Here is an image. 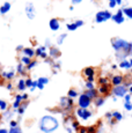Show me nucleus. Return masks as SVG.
<instances>
[{"instance_id": "f257e3e1", "label": "nucleus", "mask_w": 132, "mask_h": 133, "mask_svg": "<svg viewBox=\"0 0 132 133\" xmlns=\"http://www.w3.org/2000/svg\"><path fill=\"white\" fill-rule=\"evenodd\" d=\"M59 127V121L52 115H45L38 122V129L43 133H53Z\"/></svg>"}, {"instance_id": "f03ea898", "label": "nucleus", "mask_w": 132, "mask_h": 133, "mask_svg": "<svg viewBox=\"0 0 132 133\" xmlns=\"http://www.w3.org/2000/svg\"><path fill=\"white\" fill-rule=\"evenodd\" d=\"M130 42L122 38H114L111 39V46L116 52V58L118 60L126 59L129 57V48H130Z\"/></svg>"}, {"instance_id": "7ed1b4c3", "label": "nucleus", "mask_w": 132, "mask_h": 133, "mask_svg": "<svg viewBox=\"0 0 132 133\" xmlns=\"http://www.w3.org/2000/svg\"><path fill=\"white\" fill-rule=\"evenodd\" d=\"M111 93L114 94V96L123 98V97L129 93L128 86H126L125 83H122V85H119V86H114L113 88H111Z\"/></svg>"}, {"instance_id": "20e7f679", "label": "nucleus", "mask_w": 132, "mask_h": 133, "mask_svg": "<svg viewBox=\"0 0 132 133\" xmlns=\"http://www.w3.org/2000/svg\"><path fill=\"white\" fill-rule=\"evenodd\" d=\"M111 16H113V14L109 11H100L95 15V22L96 23H103V22H107L108 20H110Z\"/></svg>"}, {"instance_id": "39448f33", "label": "nucleus", "mask_w": 132, "mask_h": 133, "mask_svg": "<svg viewBox=\"0 0 132 133\" xmlns=\"http://www.w3.org/2000/svg\"><path fill=\"white\" fill-rule=\"evenodd\" d=\"M59 103H60L62 109L65 110V111H71V110L73 109V105H74V101H73L72 98H70V97H67V96L60 97Z\"/></svg>"}, {"instance_id": "423d86ee", "label": "nucleus", "mask_w": 132, "mask_h": 133, "mask_svg": "<svg viewBox=\"0 0 132 133\" xmlns=\"http://www.w3.org/2000/svg\"><path fill=\"white\" fill-rule=\"evenodd\" d=\"M90 104H92V99L88 96H86L83 93L78 96V107H79V108L88 109L90 107Z\"/></svg>"}, {"instance_id": "0eeeda50", "label": "nucleus", "mask_w": 132, "mask_h": 133, "mask_svg": "<svg viewBox=\"0 0 132 133\" xmlns=\"http://www.w3.org/2000/svg\"><path fill=\"white\" fill-rule=\"evenodd\" d=\"M75 115L78 116V118L82 119V121H88V119L93 116V111H90L89 109L78 108L77 110H75Z\"/></svg>"}, {"instance_id": "6e6552de", "label": "nucleus", "mask_w": 132, "mask_h": 133, "mask_svg": "<svg viewBox=\"0 0 132 133\" xmlns=\"http://www.w3.org/2000/svg\"><path fill=\"white\" fill-rule=\"evenodd\" d=\"M24 12H26V15L29 20H34L35 16H36V11H35L32 2H27L26 7H24Z\"/></svg>"}, {"instance_id": "1a4fd4ad", "label": "nucleus", "mask_w": 132, "mask_h": 133, "mask_svg": "<svg viewBox=\"0 0 132 133\" xmlns=\"http://www.w3.org/2000/svg\"><path fill=\"white\" fill-rule=\"evenodd\" d=\"M111 20H113L115 23L117 24H122L124 21H125V17H124V13H123V9H118L116 14H114L111 16Z\"/></svg>"}, {"instance_id": "9d476101", "label": "nucleus", "mask_w": 132, "mask_h": 133, "mask_svg": "<svg viewBox=\"0 0 132 133\" xmlns=\"http://www.w3.org/2000/svg\"><path fill=\"white\" fill-rule=\"evenodd\" d=\"M98 95L101 96H107L111 93V83H107V85H100V87L97 88Z\"/></svg>"}, {"instance_id": "9b49d317", "label": "nucleus", "mask_w": 132, "mask_h": 133, "mask_svg": "<svg viewBox=\"0 0 132 133\" xmlns=\"http://www.w3.org/2000/svg\"><path fill=\"white\" fill-rule=\"evenodd\" d=\"M124 82H125V76L122 75V74H116V75H114L110 80V83L113 86H119Z\"/></svg>"}, {"instance_id": "f8f14e48", "label": "nucleus", "mask_w": 132, "mask_h": 133, "mask_svg": "<svg viewBox=\"0 0 132 133\" xmlns=\"http://www.w3.org/2000/svg\"><path fill=\"white\" fill-rule=\"evenodd\" d=\"M83 94H85L86 96H88L92 101H94V99L96 98V97L98 96V91L96 88H93V89H86L85 91H83Z\"/></svg>"}, {"instance_id": "ddd939ff", "label": "nucleus", "mask_w": 132, "mask_h": 133, "mask_svg": "<svg viewBox=\"0 0 132 133\" xmlns=\"http://www.w3.org/2000/svg\"><path fill=\"white\" fill-rule=\"evenodd\" d=\"M49 27L52 31H57L60 29V21L58 19H51L49 22Z\"/></svg>"}, {"instance_id": "4468645a", "label": "nucleus", "mask_w": 132, "mask_h": 133, "mask_svg": "<svg viewBox=\"0 0 132 133\" xmlns=\"http://www.w3.org/2000/svg\"><path fill=\"white\" fill-rule=\"evenodd\" d=\"M82 74L86 76V78H89V76H95L96 74V70L92 66H88V67H85L82 70Z\"/></svg>"}, {"instance_id": "2eb2a0df", "label": "nucleus", "mask_w": 132, "mask_h": 133, "mask_svg": "<svg viewBox=\"0 0 132 133\" xmlns=\"http://www.w3.org/2000/svg\"><path fill=\"white\" fill-rule=\"evenodd\" d=\"M29 105V101L28 99H24V101H22L21 102V104L19 105V108H17L16 110V112L21 116V115H23L24 112H26V110H27V107Z\"/></svg>"}, {"instance_id": "dca6fc26", "label": "nucleus", "mask_w": 132, "mask_h": 133, "mask_svg": "<svg viewBox=\"0 0 132 133\" xmlns=\"http://www.w3.org/2000/svg\"><path fill=\"white\" fill-rule=\"evenodd\" d=\"M60 56V51L58 50L57 46H50L49 49V57L52 58V59H56Z\"/></svg>"}, {"instance_id": "f3484780", "label": "nucleus", "mask_w": 132, "mask_h": 133, "mask_svg": "<svg viewBox=\"0 0 132 133\" xmlns=\"http://www.w3.org/2000/svg\"><path fill=\"white\" fill-rule=\"evenodd\" d=\"M15 74H16V72L13 71V70H11V71H5V72H1V76L4 79H6V80L11 81V80H13L14 79Z\"/></svg>"}, {"instance_id": "a211bd4d", "label": "nucleus", "mask_w": 132, "mask_h": 133, "mask_svg": "<svg viewBox=\"0 0 132 133\" xmlns=\"http://www.w3.org/2000/svg\"><path fill=\"white\" fill-rule=\"evenodd\" d=\"M22 101H24L22 94H17V95L15 96V99H14V102H13V105H12V107H13V109L17 110V108H19V105L21 104Z\"/></svg>"}, {"instance_id": "6ab92c4d", "label": "nucleus", "mask_w": 132, "mask_h": 133, "mask_svg": "<svg viewBox=\"0 0 132 133\" xmlns=\"http://www.w3.org/2000/svg\"><path fill=\"white\" fill-rule=\"evenodd\" d=\"M104 103H105V97L104 96L98 95L95 99H94V104H95L96 108H101V107H103Z\"/></svg>"}, {"instance_id": "aec40b11", "label": "nucleus", "mask_w": 132, "mask_h": 133, "mask_svg": "<svg viewBox=\"0 0 132 133\" xmlns=\"http://www.w3.org/2000/svg\"><path fill=\"white\" fill-rule=\"evenodd\" d=\"M118 67H119V68H122V70H131L130 61H129V59L119 60V63H118Z\"/></svg>"}, {"instance_id": "412c9836", "label": "nucleus", "mask_w": 132, "mask_h": 133, "mask_svg": "<svg viewBox=\"0 0 132 133\" xmlns=\"http://www.w3.org/2000/svg\"><path fill=\"white\" fill-rule=\"evenodd\" d=\"M15 72H16L17 74H20V75H26L27 74L26 66H24L22 63H19L16 65V70H15Z\"/></svg>"}, {"instance_id": "4be33fe9", "label": "nucleus", "mask_w": 132, "mask_h": 133, "mask_svg": "<svg viewBox=\"0 0 132 133\" xmlns=\"http://www.w3.org/2000/svg\"><path fill=\"white\" fill-rule=\"evenodd\" d=\"M22 53H23V56H27V57L31 58V59L35 57V50L31 48H23Z\"/></svg>"}, {"instance_id": "5701e85b", "label": "nucleus", "mask_w": 132, "mask_h": 133, "mask_svg": "<svg viewBox=\"0 0 132 133\" xmlns=\"http://www.w3.org/2000/svg\"><path fill=\"white\" fill-rule=\"evenodd\" d=\"M11 7H12L11 2H5V4L0 7V14H2V15L7 14V13L11 11Z\"/></svg>"}, {"instance_id": "b1692460", "label": "nucleus", "mask_w": 132, "mask_h": 133, "mask_svg": "<svg viewBox=\"0 0 132 133\" xmlns=\"http://www.w3.org/2000/svg\"><path fill=\"white\" fill-rule=\"evenodd\" d=\"M16 87H17V90L19 91H24L27 89V86H26V80L24 79H19V81H17V85H16Z\"/></svg>"}, {"instance_id": "393cba45", "label": "nucleus", "mask_w": 132, "mask_h": 133, "mask_svg": "<svg viewBox=\"0 0 132 133\" xmlns=\"http://www.w3.org/2000/svg\"><path fill=\"white\" fill-rule=\"evenodd\" d=\"M78 96H79V93H78V90L75 88H71L70 90L67 91V97H70V98L75 99Z\"/></svg>"}, {"instance_id": "a878e982", "label": "nucleus", "mask_w": 132, "mask_h": 133, "mask_svg": "<svg viewBox=\"0 0 132 133\" xmlns=\"http://www.w3.org/2000/svg\"><path fill=\"white\" fill-rule=\"evenodd\" d=\"M111 114H113V118L115 119L116 122H121L122 119L124 118L123 114H121L119 111H111Z\"/></svg>"}, {"instance_id": "bb28decb", "label": "nucleus", "mask_w": 132, "mask_h": 133, "mask_svg": "<svg viewBox=\"0 0 132 133\" xmlns=\"http://www.w3.org/2000/svg\"><path fill=\"white\" fill-rule=\"evenodd\" d=\"M71 125H72V130H73L74 132H78V131H79V129L81 127L80 123L78 122L77 119H73V121H72V124H71Z\"/></svg>"}, {"instance_id": "cd10ccee", "label": "nucleus", "mask_w": 132, "mask_h": 133, "mask_svg": "<svg viewBox=\"0 0 132 133\" xmlns=\"http://www.w3.org/2000/svg\"><path fill=\"white\" fill-rule=\"evenodd\" d=\"M123 13L126 17L132 20V7H125V8H123Z\"/></svg>"}, {"instance_id": "c85d7f7f", "label": "nucleus", "mask_w": 132, "mask_h": 133, "mask_svg": "<svg viewBox=\"0 0 132 133\" xmlns=\"http://www.w3.org/2000/svg\"><path fill=\"white\" fill-rule=\"evenodd\" d=\"M8 109V103H7L5 99L0 98V111H6V110Z\"/></svg>"}, {"instance_id": "c756f323", "label": "nucleus", "mask_w": 132, "mask_h": 133, "mask_svg": "<svg viewBox=\"0 0 132 133\" xmlns=\"http://www.w3.org/2000/svg\"><path fill=\"white\" fill-rule=\"evenodd\" d=\"M67 38V34H62L57 37V45H62L64 43V41Z\"/></svg>"}, {"instance_id": "7c9ffc66", "label": "nucleus", "mask_w": 132, "mask_h": 133, "mask_svg": "<svg viewBox=\"0 0 132 133\" xmlns=\"http://www.w3.org/2000/svg\"><path fill=\"white\" fill-rule=\"evenodd\" d=\"M31 60H32L31 58L27 57V56H22V57H21V60H20V61H21V63L23 64L24 66H27V65H29V64L31 63Z\"/></svg>"}, {"instance_id": "2f4dec72", "label": "nucleus", "mask_w": 132, "mask_h": 133, "mask_svg": "<svg viewBox=\"0 0 132 133\" xmlns=\"http://www.w3.org/2000/svg\"><path fill=\"white\" fill-rule=\"evenodd\" d=\"M43 51H47V46H38L36 49V50H35V57H39L41 56V53L43 52Z\"/></svg>"}, {"instance_id": "473e14b6", "label": "nucleus", "mask_w": 132, "mask_h": 133, "mask_svg": "<svg viewBox=\"0 0 132 133\" xmlns=\"http://www.w3.org/2000/svg\"><path fill=\"white\" fill-rule=\"evenodd\" d=\"M66 28H67V30H70V31H75V30L78 29V25L75 24V22H72V23L66 24Z\"/></svg>"}, {"instance_id": "72a5a7b5", "label": "nucleus", "mask_w": 132, "mask_h": 133, "mask_svg": "<svg viewBox=\"0 0 132 133\" xmlns=\"http://www.w3.org/2000/svg\"><path fill=\"white\" fill-rule=\"evenodd\" d=\"M37 82L42 83V85H48L49 83V78H47V76H39L38 79H37Z\"/></svg>"}, {"instance_id": "f704fd0d", "label": "nucleus", "mask_w": 132, "mask_h": 133, "mask_svg": "<svg viewBox=\"0 0 132 133\" xmlns=\"http://www.w3.org/2000/svg\"><path fill=\"white\" fill-rule=\"evenodd\" d=\"M8 133H23L21 130V127L17 125L16 127H11V129L8 130Z\"/></svg>"}, {"instance_id": "c9c22d12", "label": "nucleus", "mask_w": 132, "mask_h": 133, "mask_svg": "<svg viewBox=\"0 0 132 133\" xmlns=\"http://www.w3.org/2000/svg\"><path fill=\"white\" fill-rule=\"evenodd\" d=\"M36 65H37V60H31V63H30L29 65L26 66V70H27V71L32 70L34 67H36Z\"/></svg>"}, {"instance_id": "e433bc0d", "label": "nucleus", "mask_w": 132, "mask_h": 133, "mask_svg": "<svg viewBox=\"0 0 132 133\" xmlns=\"http://www.w3.org/2000/svg\"><path fill=\"white\" fill-rule=\"evenodd\" d=\"M97 81H98V85H107V83H110V81H109L108 78H102V76H101Z\"/></svg>"}, {"instance_id": "4c0bfd02", "label": "nucleus", "mask_w": 132, "mask_h": 133, "mask_svg": "<svg viewBox=\"0 0 132 133\" xmlns=\"http://www.w3.org/2000/svg\"><path fill=\"white\" fill-rule=\"evenodd\" d=\"M123 98H124V103H130V102H132V95H131L130 93L126 94V95L124 96Z\"/></svg>"}, {"instance_id": "58836bf2", "label": "nucleus", "mask_w": 132, "mask_h": 133, "mask_svg": "<svg viewBox=\"0 0 132 133\" xmlns=\"http://www.w3.org/2000/svg\"><path fill=\"white\" fill-rule=\"evenodd\" d=\"M32 83H34V80H32L31 78H27L26 79V86H27V88H31Z\"/></svg>"}, {"instance_id": "ea45409f", "label": "nucleus", "mask_w": 132, "mask_h": 133, "mask_svg": "<svg viewBox=\"0 0 132 133\" xmlns=\"http://www.w3.org/2000/svg\"><path fill=\"white\" fill-rule=\"evenodd\" d=\"M85 88L86 89H93V88H95V83L94 82H86L85 83Z\"/></svg>"}, {"instance_id": "a19ab883", "label": "nucleus", "mask_w": 132, "mask_h": 133, "mask_svg": "<svg viewBox=\"0 0 132 133\" xmlns=\"http://www.w3.org/2000/svg\"><path fill=\"white\" fill-rule=\"evenodd\" d=\"M87 129H88V133H97L95 125H90V126H87Z\"/></svg>"}, {"instance_id": "79ce46f5", "label": "nucleus", "mask_w": 132, "mask_h": 133, "mask_svg": "<svg viewBox=\"0 0 132 133\" xmlns=\"http://www.w3.org/2000/svg\"><path fill=\"white\" fill-rule=\"evenodd\" d=\"M124 109L126 111H132V102H130V103H124Z\"/></svg>"}, {"instance_id": "37998d69", "label": "nucleus", "mask_w": 132, "mask_h": 133, "mask_svg": "<svg viewBox=\"0 0 132 133\" xmlns=\"http://www.w3.org/2000/svg\"><path fill=\"white\" fill-rule=\"evenodd\" d=\"M116 6H117L116 0H109V7H110V8H115Z\"/></svg>"}, {"instance_id": "c03bdc74", "label": "nucleus", "mask_w": 132, "mask_h": 133, "mask_svg": "<svg viewBox=\"0 0 132 133\" xmlns=\"http://www.w3.org/2000/svg\"><path fill=\"white\" fill-rule=\"evenodd\" d=\"M48 57H49V53H48L47 51H43V52L41 53V56H39V58H42V59H47Z\"/></svg>"}, {"instance_id": "a18cd8bd", "label": "nucleus", "mask_w": 132, "mask_h": 133, "mask_svg": "<svg viewBox=\"0 0 132 133\" xmlns=\"http://www.w3.org/2000/svg\"><path fill=\"white\" fill-rule=\"evenodd\" d=\"M9 126L11 127H16L17 126V122L14 121V119H11V121H9Z\"/></svg>"}, {"instance_id": "49530a36", "label": "nucleus", "mask_w": 132, "mask_h": 133, "mask_svg": "<svg viewBox=\"0 0 132 133\" xmlns=\"http://www.w3.org/2000/svg\"><path fill=\"white\" fill-rule=\"evenodd\" d=\"M124 83H125V85L126 86H128V90H129V93H130L131 94V95H132V82H124Z\"/></svg>"}, {"instance_id": "de8ad7c7", "label": "nucleus", "mask_w": 132, "mask_h": 133, "mask_svg": "<svg viewBox=\"0 0 132 133\" xmlns=\"http://www.w3.org/2000/svg\"><path fill=\"white\" fill-rule=\"evenodd\" d=\"M6 88H7V90H9V91H12V90H13V85H12V82H11V81H9V82L6 85Z\"/></svg>"}, {"instance_id": "09e8293b", "label": "nucleus", "mask_w": 132, "mask_h": 133, "mask_svg": "<svg viewBox=\"0 0 132 133\" xmlns=\"http://www.w3.org/2000/svg\"><path fill=\"white\" fill-rule=\"evenodd\" d=\"M105 118L108 119V121H111V118H113V114H111V111L107 112V114H105Z\"/></svg>"}, {"instance_id": "8fccbe9b", "label": "nucleus", "mask_w": 132, "mask_h": 133, "mask_svg": "<svg viewBox=\"0 0 132 133\" xmlns=\"http://www.w3.org/2000/svg\"><path fill=\"white\" fill-rule=\"evenodd\" d=\"M75 24L78 25V28H80V27H82L83 25V21L82 20H78V21H75Z\"/></svg>"}, {"instance_id": "3c124183", "label": "nucleus", "mask_w": 132, "mask_h": 133, "mask_svg": "<svg viewBox=\"0 0 132 133\" xmlns=\"http://www.w3.org/2000/svg\"><path fill=\"white\" fill-rule=\"evenodd\" d=\"M71 2H72V5H79L82 2V0H71Z\"/></svg>"}, {"instance_id": "603ef678", "label": "nucleus", "mask_w": 132, "mask_h": 133, "mask_svg": "<svg viewBox=\"0 0 132 133\" xmlns=\"http://www.w3.org/2000/svg\"><path fill=\"white\" fill-rule=\"evenodd\" d=\"M37 81V80H36ZM44 85H42V83H39V82H37V88L39 89V90H43V89H44Z\"/></svg>"}, {"instance_id": "864d4df0", "label": "nucleus", "mask_w": 132, "mask_h": 133, "mask_svg": "<svg viewBox=\"0 0 132 133\" xmlns=\"http://www.w3.org/2000/svg\"><path fill=\"white\" fill-rule=\"evenodd\" d=\"M129 58H130V57H132V43H131V44H130V48H129Z\"/></svg>"}, {"instance_id": "5fc2aeb1", "label": "nucleus", "mask_w": 132, "mask_h": 133, "mask_svg": "<svg viewBox=\"0 0 132 133\" xmlns=\"http://www.w3.org/2000/svg\"><path fill=\"white\" fill-rule=\"evenodd\" d=\"M87 81L88 82H94V81H95V76H89V78H87Z\"/></svg>"}, {"instance_id": "6e6d98bb", "label": "nucleus", "mask_w": 132, "mask_h": 133, "mask_svg": "<svg viewBox=\"0 0 132 133\" xmlns=\"http://www.w3.org/2000/svg\"><path fill=\"white\" fill-rule=\"evenodd\" d=\"M0 133H8V130L5 127H0Z\"/></svg>"}, {"instance_id": "4d7b16f0", "label": "nucleus", "mask_w": 132, "mask_h": 133, "mask_svg": "<svg viewBox=\"0 0 132 133\" xmlns=\"http://www.w3.org/2000/svg\"><path fill=\"white\" fill-rule=\"evenodd\" d=\"M50 44H51L50 39H47V41H45V46H50Z\"/></svg>"}, {"instance_id": "13d9d810", "label": "nucleus", "mask_w": 132, "mask_h": 133, "mask_svg": "<svg viewBox=\"0 0 132 133\" xmlns=\"http://www.w3.org/2000/svg\"><path fill=\"white\" fill-rule=\"evenodd\" d=\"M122 2H123V0H116V4H117V6H121Z\"/></svg>"}, {"instance_id": "bf43d9fd", "label": "nucleus", "mask_w": 132, "mask_h": 133, "mask_svg": "<svg viewBox=\"0 0 132 133\" xmlns=\"http://www.w3.org/2000/svg\"><path fill=\"white\" fill-rule=\"evenodd\" d=\"M20 50H23V46H22V45H19V46H16V51H20Z\"/></svg>"}, {"instance_id": "052dcab7", "label": "nucleus", "mask_w": 132, "mask_h": 133, "mask_svg": "<svg viewBox=\"0 0 132 133\" xmlns=\"http://www.w3.org/2000/svg\"><path fill=\"white\" fill-rule=\"evenodd\" d=\"M129 61H130V66H131V70H132V57L129 58Z\"/></svg>"}, {"instance_id": "680f3d73", "label": "nucleus", "mask_w": 132, "mask_h": 133, "mask_svg": "<svg viewBox=\"0 0 132 133\" xmlns=\"http://www.w3.org/2000/svg\"><path fill=\"white\" fill-rule=\"evenodd\" d=\"M22 96H23V99H28V95H27V94H22Z\"/></svg>"}, {"instance_id": "e2e57ef3", "label": "nucleus", "mask_w": 132, "mask_h": 133, "mask_svg": "<svg viewBox=\"0 0 132 133\" xmlns=\"http://www.w3.org/2000/svg\"><path fill=\"white\" fill-rule=\"evenodd\" d=\"M113 101H114V102H116V101H117V97L114 96V97H113Z\"/></svg>"}, {"instance_id": "0e129e2a", "label": "nucleus", "mask_w": 132, "mask_h": 133, "mask_svg": "<svg viewBox=\"0 0 132 133\" xmlns=\"http://www.w3.org/2000/svg\"><path fill=\"white\" fill-rule=\"evenodd\" d=\"M0 118H1V116H0Z\"/></svg>"}, {"instance_id": "69168bd1", "label": "nucleus", "mask_w": 132, "mask_h": 133, "mask_svg": "<svg viewBox=\"0 0 132 133\" xmlns=\"http://www.w3.org/2000/svg\"><path fill=\"white\" fill-rule=\"evenodd\" d=\"M131 117H132V115H131Z\"/></svg>"}]
</instances>
